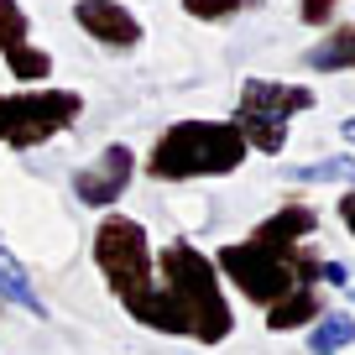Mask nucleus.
Instances as JSON below:
<instances>
[{"label":"nucleus","instance_id":"f3484780","mask_svg":"<svg viewBox=\"0 0 355 355\" xmlns=\"http://www.w3.org/2000/svg\"><path fill=\"white\" fill-rule=\"evenodd\" d=\"M319 282H324V288H350V266H345V261H329V256H324V266H319Z\"/></svg>","mask_w":355,"mask_h":355},{"label":"nucleus","instance_id":"7ed1b4c3","mask_svg":"<svg viewBox=\"0 0 355 355\" xmlns=\"http://www.w3.org/2000/svg\"><path fill=\"white\" fill-rule=\"evenodd\" d=\"M251 146L235 121H173L141 157L152 183H199V178H230L245 167Z\"/></svg>","mask_w":355,"mask_h":355},{"label":"nucleus","instance_id":"ddd939ff","mask_svg":"<svg viewBox=\"0 0 355 355\" xmlns=\"http://www.w3.org/2000/svg\"><path fill=\"white\" fill-rule=\"evenodd\" d=\"M0 309H26L32 319H47V303L37 298L32 277H26V266L16 261L6 245H0Z\"/></svg>","mask_w":355,"mask_h":355},{"label":"nucleus","instance_id":"f8f14e48","mask_svg":"<svg viewBox=\"0 0 355 355\" xmlns=\"http://www.w3.org/2000/svg\"><path fill=\"white\" fill-rule=\"evenodd\" d=\"M303 345H309V355H345L355 345V313L350 309H324L303 329Z\"/></svg>","mask_w":355,"mask_h":355},{"label":"nucleus","instance_id":"1a4fd4ad","mask_svg":"<svg viewBox=\"0 0 355 355\" xmlns=\"http://www.w3.org/2000/svg\"><path fill=\"white\" fill-rule=\"evenodd\" d=\"M73 21L89 42L110 47V53H131L146 37V26L136 21L131 6H121V0H73Z\"/></svg>","mask_w":355,"mask_h":355},{"label":"nucleus","instance_id":"6ab92c4d","mask_svg":"<svg viewBox=\"0 0 355 355\" xmlns=\"http://www.w3.org/2000/svg\"><path fill=\"white\" fill-rule=\"evenodd\" d=\"M340 141H350V146H355V115H350V121H340Z\"/></svg>","mask_w":355,"mask_h":355},{"label":"nucleus","instance_id":"dca6fc26","mask_svg":"<svg viewBox=\"0 0 355 355\" xmlns=\"http://www.w3.org/2000/svg\"><path fill=\"white\" fill-rule=\"evenodd\" d=\"M340 6H345V0H298V21L303 26H324V32H329V26L340 21Z\"/></svg>","mask_w":355,"mask_h":355},{"label":"nucleus","instance_id":"20e7f679","mask_svg":"<svg viewBox=\"0 0 355 355\" xmlns=\"http://www.w3.org/2000/svg\"><path fill=\"white\" fill-rule=\"evenodd\" d=\"M89 256L100 266L110 298L121 303L125 319H131L157 288V251H152L146 225L131 220V214H105L100 230H94V241H89Z\"/></svg>","mask_w":355,"mask_h":355},{"label":"nucleus","instance_id":"9b49d317","mask_svg":"<svg viewBox=\"0 0 355 355\" xmlns=\"http://www.w3.org/2000/svg\"><path fill=\"white\" fill-rule=\"evenodd\" d=\"M303 68L313 73H355V21H340L303 53Z\"/></svg>","mask_w":355,"mask_h":355},{"label":"nucleus","instance_id":"6e6552de","mask_svg":"<svg viewBox=\"0 0 355 355\" xmlns=\"http://www.w3.org/2000/svg\"><path fill=\"white\" fill-rule=\"evenodd\" d=\"M0 58L21 89H37L53 78V53L32 42V21H26L21 0H0Z\"/></svg>","mask_w":355,"mask_h":355},{"label":"nucleus","instance_id":"f03ea898","mask_svg":"<svg viewBox=\"0 0 355 355\" xmlns=\"http://www.w3.org/2000/svg\"><path fill=\"white\" fill-rule=\"evenodd\" d=\"M214 266H220V277L241 293L245 303L256 309H272L277 298H288L293 288L303 282H319V266L324 256L313 245H293V241H277V235H266L256 225L245 241H225L214 251Z\"/></svg>","mask_w":355,"mask_h":355},{"label":"nucleus","instance_id":"423d86ee","mask_svg":"<svg viewBox=\"0 0 355 355\" xmlns=\"http://www.w3.org/2000/svg\"><path fill=\"white\" fill-rule=\"evenodd\" d=\"M84 115V94L58 84L37 89H11L0 94V146L6 152H37V146L58 141L63 131H73Z\"/></svg>","mask_w":355,"mask_h":355},{"label":"nucleus","instance_id":"a211bd4d","mask_svg":"<svg viewBox=\"0 0 355 355\" xmlns=\"http://www.w3.org/2000/svg\"><path fill=\"white\" fill-rule=\"evenodd\" d=\"M334 214H340V225L350 230V241H355V189L350 193H340V204H334Z\"/></svg>","mask_w":355,"mask_h":355},{"label":"nucleus","instance_id":"2eb2a0df","mask_svg":"<svg viewBox=\"0 0 355 355\" xmlns=\"http://www.w3.org/2000/svg\"><path fill=\"white\" fill-rule=\"evenodd\" d=\"M251 11V0H183V16H193V21H235V16Z\"/></svg>","mask_w":355,"mask_h":355},{"label":"nucleus","instance_id":"0eeeda50","mask_svg":"<svg viewBox=\"0 0 355 355\" xmlns=\"http://www.w3.org/2000/svg\"><path fill=\"white\" fill-rule=\"evenodd\" d=\"M136 173H141V157H136L125 141H110L94 162L73 167L68 189H73V199L84 204V209H115V204L131 193Z\"/></svg>","mask_w":355,"mask_h":355},{"label":"nucleus","instance_id":"39448f33","mask_svg":"<svg viewBox=\"0 0 355 355\" xmlns=\"http://www.w3.org/2000/svg\"><path fill=\"white\" fill-rule=\"evenodd\" d=\"M319 105L309 84H282V78H245L241 100H235V131L245 136V146L261 157H282L288 152V125L298 115H309Z\"/></svg>","mask_w":355,"mask_h":355},{"label":"nucleus","instance_id":"9d476101","mask_svg":"<svg viewBox=\"0 0 355 355\" xmlns=\"http://www.w3.org/2000/svg\"><path fill=\"white\" fill-rule=\"evenodd\" d=\"M324 309H329L324 282H303V288H293L288 298H277L272 309H266V329L272 334H298V329H309Z\"/></svg>","mask_w":355,"mask_h":355},{"label":"nucleus","instance_id":"f257e3e1","mask_svg":"<svg viewBox=\"0 0 355 355\" xmlns=\"http://www.w3.org/2000/svg\"><path fill=\"white\" fill-rule=\"evenodd\" d=\"M157 293L167 298L183 340L214 350V345H225L235 334V303H230V293H225L220 266H214L209 251H199V245L183 241V235L157 251Z\"/></svg>","mask_w":355,"mask_h":355},{"label":"nucleus","instance_id":"4468645a","mask_svg":"<svg viewBox=\"0 0 355 355\" xmlns=\"http://www.w3.org/2000/svg\"><path fill=\"white\" fill-rule=\"evenodd\" d=\"M282 178H288V183H334V189H355V157L334 152V157H319V162L282 167Z\"/></svg>","mask_w":355,"mask_h":355}]
</instances>
